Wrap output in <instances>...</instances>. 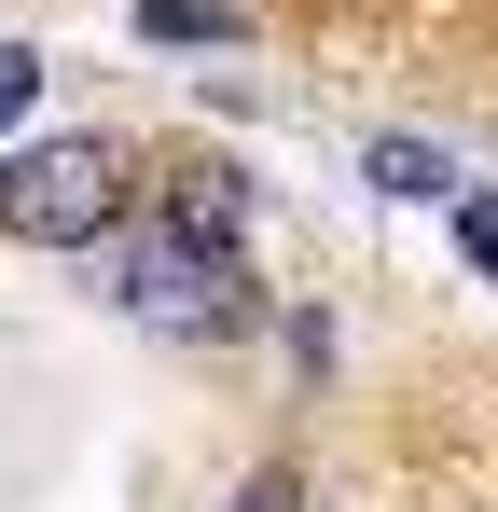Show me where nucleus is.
<instances>
[{"instance_id": "obj_1", "label": "nucleus", "mask_w": 498, "mask_h": 512, "mask_svg": "<svg viewBox=\"0 0 498 512\" xmlns=\"http://www.w3.org/2000/svg\"><path fill=\"white\" fill-rule=\"evenodd\" d=\"M111 305L153 319V333H249V319H263V277H249L236 236L153 222V236H125V263H111Z\"/></svg>"}, {"instance_id": "obj_4", "label": "nucleus", "mask_w": 498, "mask_h": 512, "mask_svg": "<svg viewBox=\"0 0 498 512\" xmlns=\"http://www.w3.org/2000/svg\"><path fill=\"white\" fill-rule=\"evenodd\" d=\"M374 194H415V208H429V194H457V180H443L429 139H374Z\"/></svg>"}, {"instance_id": "obj_6", "label": "nucleus", "mask_w": 498, "mask_h": 512, "mask_svg": "<svg viewBox=\"0 0 498 512\" xmlns=\"http://www.w3.org/2000/svg\"><path fill=\"white\" fill-rule=\"evenodd\" d=\"M28 97H42V56H28V42H0V139L28 125Z\"/></svg>"}, {"instance_id": "obj_5", "label": "nucleus", "mask_w": 498, "mask_h": 512, "mask_svg": "<svg viewBox=\"0 0 498 512\" xmlns=\"http://www.w3.org/2000/svg\"><path fill=\"white\" fill-rule=\"evenodd\" d=\"M139 28H153V42H236L222 0H139Z\"/></svg>"}, {"instance_id": "obj_2", "label": "nucleus", "mask_w": 498, "mask_h": 512, "mask_svg": "<svg viewBox=\"0 0 498 512\" xmlns=\"http://www.w3.org/2000/svg\"><path fill=\"white\" fill-rule=\"evenodd\" d=\"M111 222H125V153L111 139H28V153H0V236L97 250Z\"/></svg>"}, {"instance_id": "obj_3", "label": "nucleus", "mask_w": 498, "mask_h": 512, "mask_svg": "<svg viewBox=\"0 0 498 512\" xmlns=\"http://www.w3.org/2000/svg\"><path fill=\"white\" fill-rule=\"evenodd\" d=\"M236 208H249L236 167H180V180H166V222H194V236H236Z\"/></svg>"}, {"instance_id": "obj_8", "label": "nucleus", "mask_w": 498, "mask_h": 512, "mask_svg": "<svg viewBox=\"0 0 498 512\" xmlns=\"http://www.w3.org/2000/svg\"><path fill=\"white\" fill-rule=\"evenodd\" d=\"M236 512H305V485H291V471H263V485H249Z\"/></svg>"}, {"instance_id": "obj_7", "label": "nucleus", "mask_w": 498, "mask_h": 512, "mask_svg": "<svg viewBox=\"0 0 498 512\" xmlns=\"http://www.w3.org/2000/svg\"><path fill=\"white\" fill-rule=\"evenodd\" d=\"M457 250H471V263L498 277V194H471V208H457Z\"/></svg>"}]
</instances>
